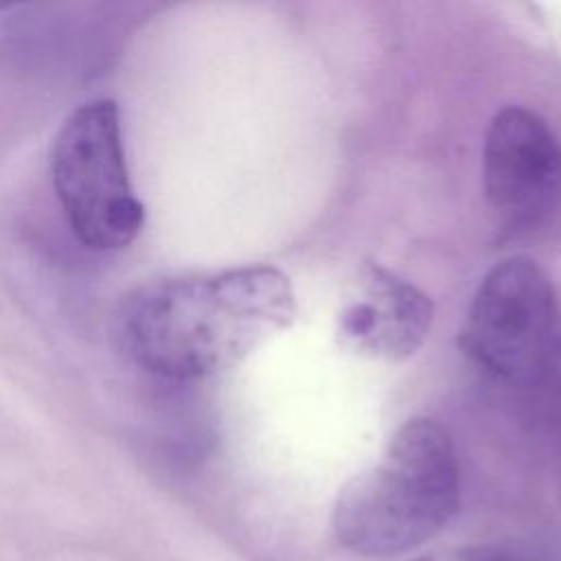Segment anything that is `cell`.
I'll use <instances>...</instances> for the list:
<instances>
[{
  "mask_svg": "<svg viewBox=\"0 0 561 561\" xmlns=\"http://www.w3.org/2000/svg\"><path fill=\"white\" fill-rule=\"evenodd\" d=\"M500 550L489 546H451L416 554L403 561H497Z\"/></svg>",
  "mask_w": 561,
  "mask_h": 561,
  "instance_id": "obj_7",
  "label": "cell"
},
{
  "mask_svg": "<svg viewBox=\"0 0 561 561\" xmlns=\"http://www.w3.org/2000/svg\"><path fill=\"white\" fill-rule=\"evenodd\" d=\"M561 340L554 285L528 256L495 263L478 283L458 331L460 351L508 383L537 379Z\"/></svg>",
  "mask_w": 561,
  "mask_h": 561,
  "instance_id": "obj_4",
  "label": "cell"
},
{
  "mask_svg": "<svg viewBox=\"0 0 561 561\" xmlns=\"http://www.w3.org/2000/svg\"><path fill=\"white\" fill-rule=\"evenodd\" d=\"M294 316L289 278L256 263L145 283L123 298L116 320L136 364L186 381L234 364Z\"/></svg>",
  "mask_w": 561,
  "mask_h": 561,
  "instance_id": "obj_1",
  "label": "cell"
},
{
  "mask_svg": "<svg viewBox=\"0 0 561 561\" xmlns=\"http://www.w3.org/2000/svg\"><path fill=\"white\" fill-rule=\"evenodd\" d=\"M50 175L77 239L92 250H121L142 230L123 147L121 114L112 99L79 105L61 125L50 151Z\"/></svg>",
  "mask_w": 561,
  "mask_h": 561,
  "instance_id": "obj_3",
  "label": "cell"
},
{
  "mask_svg": "<svg viewBox=\"0 0 561 561\" xmlns=\"http://www.w3.org/2000/svg\"><path fill=\"white\" fill-rule=\"evenodd\" d=\"M497 561H530V559H511L508 554H504V552H500V557H497Z\"/></svg>",
  "mask_w": 561,
  "mask_h": 561,
  "instance_id": "obj_8",
  "label": "cell"
},
{
  "mask_svg": "<svg viewBox=\"0 0 561 561\" xmlns=\"http://www.w3.org/2000/svg\"><path fill=\"white\" fill-rule=\"evenodd\" d=\"M434 318L432 300L397 272L368 263L362 298L346 305L337 318L342 344L364 357L401 362L425 342Z\"/></svg>",
  "mask_w": 561,
  "mask_h": 561,
  "instance_id": "obj_6",
  "label": "cell"
},
{
  "mask_svg": "<svg viewBox=\"0 0 561 561\" xmlns=\"http://www.w3.org/2000/svg\"><path fill=\"white\" fill-rule=\"evenodd\" d=\"M460 504V467L443 425L408 419L373 467L337 493L331 526L337 541L364 557L421 546L443 530Z\"/></svg>",
  "mask_w": 561,
  "mask_h": 561,
  "instance_id": "obj_2",
  "label": "cell"
},
{
  "mask_svg": "<svg viewBox=\"0 0 561 561\" xmlns=\"http://www.w3.org/2000/svg\"><path fill=\"white\" fill-rule=\"evenodd\" d=\"M482 188L500 226H539L561 202V140L537 112L508 105L495 112L482 145Z\"/></svg>",
  "mask_w": 561,
  "mask_h": 561,
  "instance_id": "obj_5",
  "label": "cell"
}]
</instances>
